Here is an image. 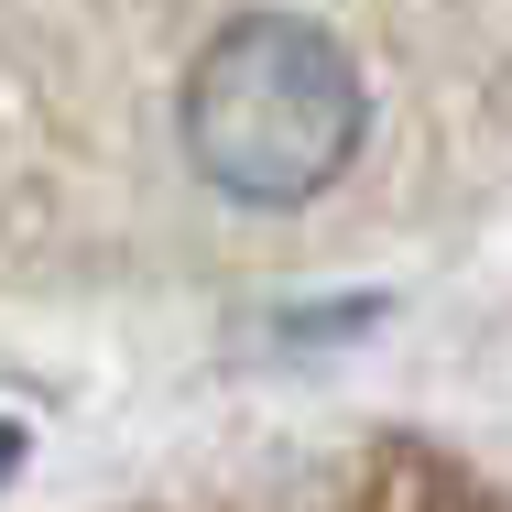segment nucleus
<instances>
[{
  "mask_svg": "<svg viewBox=\"0 0 512 512\" xmlns=\"http://www.w3.org/2000/svg\"><path fill=\"white\" fill-rule=\"evenodd\" d=\"M371 131L349 44L306 11H240L218 22L175 88V142L229 207H306L349 175Z\"/></svg>",
  "mask_w": 512,
  "mask_h": 512,
  "instance_id": "nucleus-1",
  "label": "nucleus"
},
{
  "mask_svg": "<svg viewBox=\"0 0 512 512\" xmlns=\"http://www.w3.org/2000/svg\"><path fill=\"white\" fill-rule=\"evenodd\" d=\"M11 458H22V425H0V480H11Z\"/></svg>",
  "mask_w": 512,
  "mask_h": 512,
  "instance_id": "nucleus-2",
  "label": "nucleus"
}]
</instances>
